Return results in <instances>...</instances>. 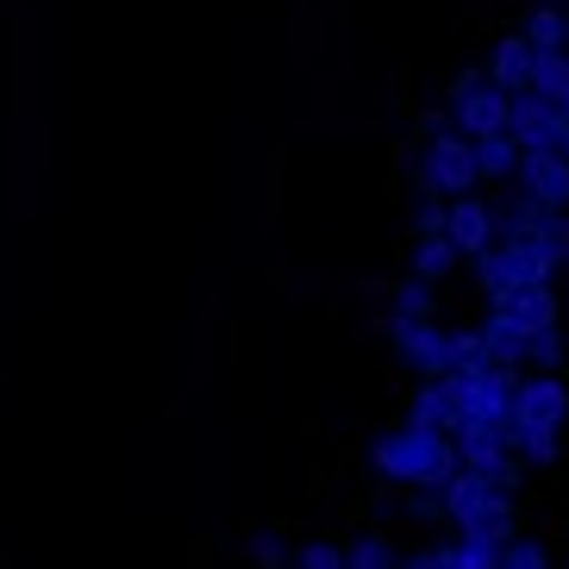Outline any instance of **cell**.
Wrapping results in <instances>:
<instances>
[{
  "instance_id": "obj_24",
  "label": "cell",
  "mask_w": 569,
  "mask_h": 569,
  "mask_svg": "<svg viewBox=\"0 0 569 569\" xmlns=\"http://www.w3.org/2000/svg\"><path fill=\"white\" fill-rule=\"evenodd\" d=\"M407 232H413V238H432V232H445V194H413V213H407Z\"/></svg>"
},
{
  "instance_id": "obj_16",
  "label": "cell",
  "mask_w": 569,
  "mask_h": 569,
  "mask_svg": "<svg viewBox=\"0 0 569 569\" xmlns=\"http://www.w3.org/2000/svg\"><path fill=\"white\" fill-rule=\"evenodd\" d=\"M345 569H401V551L388 532H357L345 545Z\"/></svg>"
},
{
  "instance_id": "obj_1",
  "label": "cell",
  "mask_w": 569,
  "mask_h": 569,
  "mask_svg": "<svg viewBox=\"0 0 569 569\" xmlns=\"http://www.w3.org/2000/svg\"><path fill=\"white\" fill-rule=\"evenodd\" d=\"M369 469L395 488H445L457 476V438L401 419V426H388V432L369 445Z\"/></svg>"
},
{
  "instance_id": "obj_18",
  "label": "cell",
  "mask_w": 569,
  "mask_h": 569,
  "mask_svg": "<svg viewBox=\"0 0 569 569\" xmlns=\"http://www.w3.org/2000/svg\"><path fill=\"white\" fill-rule=\"evenodd\" d=\"M532 94H545V101H569V44L563 51H538L532 57Z\"/></svg>"
},
{
  "instance_id": "obj_6",
  "label": "cell",
  "mask_w": 569,
  "mask_h": 569,
  "mask_svg": "<svg viewBox=\"0 0 569 569\" xmlns=\"http://www.w3.org/2000/svg\"><path fill=\"white\" fill-rule=\"evenodd\" d=\"M501 219H507L501 201H488V194L469 188V194H451V201H445V238H451L457 257L469 263V257H482L488 244L501 238Z\"/></svg>"
},
{
  "instance_id": "obj_3",
  "label": "cell",
  "mask_w": 569,
  "mask_h": 569,
  "mask_svg": "<svg viewBox=\"0 0 569 569\" xmlns=\"http://www.w3.org/2000/svg\"><path fill=\"white\" fill-rule=\"evenodd\" d=\"M388 351H395V363L413 369L419 382H438L445 369H451V326L438 313L426 319H388Z\"/></svg>"
},
{
  "instance_id": "obj_27",
  "label": "cell",
  "mask_w": 569,
  "mask_h": 569,
  "mask_svg": "<svg viewBox=\"0 0 569 569\" xmlns=\"http://www.w3.org/2000/svg\"><path fill=\"white\" fill-rule=\"evenodd\" d=\"M563 19H569V0H563Z\"/></svg>"
},
{
  "instance_id": "obj_9",
  "label": "cell",
  "mask_w": 569,
  "mask_h": 569,
  "mask_svg": "<svg viewBox=\"0 0 569 569\" xmlns=\"http://www.w3.org/2000/svg\"><path fill=\"white\" fill-rule=\"evenodd\" d=\"M513 188L526 194V201L569 213V157H563V151H526V163H519Z\"/></svg>"
},
{
  "instance_id": "obj_15",
  "label": "cell",
  "mask_w": 569,
  "mask_h": 569,
  "mask_svg": "<svg viewBox=\"0 0 569 569\" xmlns=\"http://www.w3.org/2000/svg\"><path fill=\"white\" fill-rule=\"evenodd\" d=\"M519 32L532 51H563L569 44V19H563V0H532L526 13H519Z\"/></svg>"
},
{
  "instance_id": "obj_28",
  "label": "cell",
  "mask_w": 569,
  "mask_h": 569,
  "mask_svg": "<svg viewBox=\"0 0 569 569\" xmlns=\"http://www.w3.org/2000/svg\"><path fill=\"white\" fill-rule=\"evenodd\" d=\"M288 569H295V563H288Z\"/></svg>"
},
{
  "instance_id": "obj_5",
  "label": "cell",
  "mask_w": 569,
  "mask_h": 569,
  "mask_svg": "<svg viewBox=\"0 0 569 569\" xmlns=\"http://www.w3.org/2000/svg\"><path fill=\"white\" fill-rule=\"evenodd\" d=\"M413 163H426V176L438 182L445 201H451V194H469V188H482V176H476V138H463L457 126H438V132L419 138Z\"/></svg>"
},
{
  "instance_id": "obj_11",
  "label": "cell",
  "mask_w": 569,
  "mask_h": 569,
  "mask_svg": "<svg viewBox=\"0 0 569 569\" xmlns=\"http://www.w3.org/2000/svg\"><path fill=\"white\" fill-rule=\"evenodd\" d=\"M519 163H526V144H519L507 126L476 138V176H482V188H513Z\"/></svg>"
},
{
  "instance_id": "obj_4",
  "label": "cell",
  "mask_w": 569,
  "mask_h": 569,
  "mask_svg": "<svg viewBox=\"0 0 569 569\" xmlns=\"http://www.w3.org/2000/svg\"><path fill=\"white\" fill-rule=\"evenodd\" d=\"M445 107H451V126L463 138H482V132H501L507 126V107H513V94H501V88L488 82V69H457V82L445 88Z\"/></svg>"
},
{
  "instance_id": "obj_7",
  "label": "cell",
  "mask_w": 569,
  "mask_h": 569,
  "mask_svg": "<svg viewBox=\"0 0 569 569\" xmlns=\"http://www.w3.org/2000/svg\"><path fill=\"white\" fill-rule=\"evenodd\" d=\"M513 419L519 426H551V432H563L569 426V382L563 369H526L513 388Z\"/></svg>"
},
{
  "instance_id": "obj_25",
  "label": "cell",
  "mask_w": 569,
  "mask_h": 569,
  "mask_svg": "<svg viewBox=\"0 0 569 569\" xmlns=\"http://www.w3.org/2000/svg\"><path fill=\"white\" fill-rule=\"evenodd\" d=\"M288 557H295V545H282L276 532H251V563L257 569H288Z\"/></svg>"
},
{
  "instance_id": "obj_22",
  "label": "cell",
  "mask_w": 569,
  "mask_h": 569,
  "mask_svg": "<svg viewBox=\"0 0 569 569\" xmlns=\"http://www.w3.org/2000/svg\"><path fill=\"white\" fill-rule=\"evenodd\" d=\"M495 569H551V551H545L538 538H507Z\"/></svg>"
},
{
  "instance_id": "obj_2",
  "label": "cell",
  "mask_w": 569,
  "mask_h": 569,
  "mask_svg": "<svg viewBox=\"0 0 569 569\" xmlns=\"http://www.w3.org/2000/svg\"><path fill=\"white\" fill-rule=\"evenodd\" d=\"M445 507H451V532L495 538V545L519 538V501H513V488L482 482V476H476V469H463V463H457V476L445 482Z\"/></svg>"
},
{
  "instance_id": "obj_26",
  "label": "cell",
  "mask_w": 569,
  "mask_h": 569,
  "mask_svg": "<svg viewBox=\"0 0 569 569\" xmlns=\"http://www.w3.org/2000/svg\"><path fill=\"white\" fill-rule=\"evenodd\" d=\"M551 151H563V157H569V101H557V107H551Z\"/></svg>"
},
{
  "instance_id": "obj_17",
  "label": "cell",
  "mask_w": 569,
  "mask_h": 569,
  "mask_svg": "<svg viewBox=\"0 0 569 569\" xmlns=\"http://www.w3.org/2000/svg\"><path fill=\"white\" fill-rule=\"evenodd\" d=\"M401 519L407 526H451V507H445V488H401Z\"/></svg>"
},
{
  "instance_id": "obj_20",
  "label": "cell",
  "mask_w": 569,
  "mask_h": 569,
  "mask_svg": "<svg viewBox=\"0 0 569 569\" xmlns=\"http://www.w3.org/2000/svg\"><path fill=\"white\" fill-rule=\"evenodd\" d=\"M426 313H438V288L413 282V276L388 288V319H426Z\"/></svg>"
},
{
  "instance_id": "obj_21",
  "label": "cell",
  "mask_w": 569,
  "mask_h": 569,
  "mask_svg": "<svg viewBox=\"0 0 569 569\" xmlns=\"http://www.w3.org/2000/svg\"><path fill=\"white\" fill-rule=\"evenodd\" d=\"M445 557H451V569H495V557H501V545H495V538H469V532H451V538H445Z\"/></svg>"
},
{
  "instance_id": "obj_10",
  "label": "cell",
  "mask_w": 569,
  "mask_h": 569,
  "mask_svg": "<svg viewBox=\"0 0 569 569\" xmlns=\"http://www.w3.org/2000/svg\"><path fill=\"white\" fill-rule=\"evenodd\" d=\"M532 44H526V32H501L495 38V51H488V82L501 88V94H526L532 88Z\"/></svg>"
},
{
  "instance_id": "obj_13",
  "label": "cell",
  "mask_w": 569,
  "mask_h": 569,
  "mask_svg": "<svg viewBox=\"0 0 569 569\" xmlns=\"http://www.w3.org/2000/svg\"><path fill=\"white\" fill-rule=\"evenodd\" d=\"M457 263H463V257H457V244L445 232H432V238H413L407 276H413V282H426V288H438V282H451V276H457Z\"/></svg>"
},
{
  "instance_id": "obj_19",
  "label": "cell",
  "mask_w": 569,
  "mask_h": 569,
  "mask_svg": "<svg viewBox=\"0 0 569 569\" xmlns=\"http://www.w3.org/2000/svg\"><path fill=\"white\" fill-rule=\"evenodd\" d=\"M563 326H545V332H526L519 345V369H563Z\"/></svg>"
},
{
  "instance_id": "obj_23",
  "label": "cell",
  "mask_w": 569,
  "mask_h": 569,
  "mask_svg": "<svg viewBox=\"0 0 569 569\" xmlns=\"http://www.w3.org/2000/svg\"><path fill=\"white\" fill-rule=\"evenodd\" d=\"M288 563L295 569H345V545H332V538H307V545H295Z\"/></svg>"
},
{
  "instance_id": "obj_8",
  "label": "cell",
  "mask_w": 569,
  "mask_h": 569,
  "mask_svg": "<svg viewBox=\"0 0 569 569\" xmlns=\"http://www.w3.org/2000/svg\"><path fill=\"white\" fill-rule=\"evenodd\" d=\"M488 307H495V313L519 332V345H526V332L563 326V295H557V282H526V288H513L507 301H488Z\"/></svg>"
},
{
  "instance_id": "obj_14",
  "label": "cell",
  "mask_w": 569,
  "mask_h": 569,
  "mask_svg": "<svg viewBox=\"0 0 569 569\" xmlns=\"http://www.w3.org/2000/svg\"><path fill=\"white\" fill-rule=\"evenodd\" d=\"M407 419L413 426H432V432H451L457 426V388L438 376V382H419L413 395H407Z\"/></svg>"
},
{
  "instance_id": "obj_12",
  "label": "cell",
  "mask_w": 569,
  "mask_h": 569,
  "mask_svg": "<svg viewBox=\"0 0 569 569\" xmlns=\"http://www.w3.org/2000/svg\"><path fill=\"white\" fill-rule=\"evenodd\" d=\"M501 369V357L488 351L482 326H451V369H445V382H482V376H495Z\"/></svg>"
}]
</instances>
